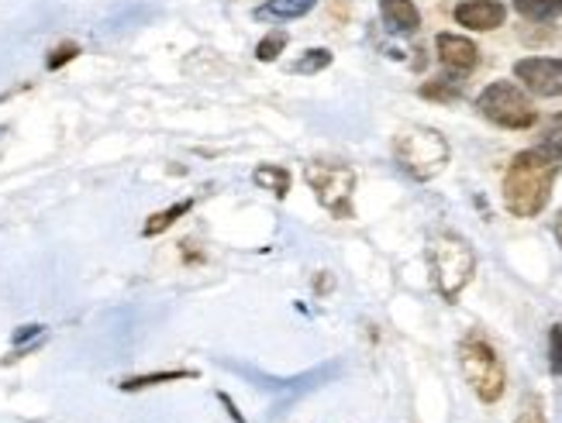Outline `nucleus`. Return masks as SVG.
I'll return each instance as SVG.
<instances>
[{"mask_svg": "<svg viewBox=\"0 0 562 423\" xmlns=\"http://www.w3.org/2000/svg\"><path fill=\"white\" fill-rule=\"evenodd\" d=\"M555 180L559 159H552L542 148L518 152L504 172V207L515 217H539L549 207Z\"/></svg>", "mask_w": 562, "mask_h": 423, "instance_id": "f257e3e1", "label": "nucleus"}, {"mask_svg": "<svg viewBox=\"0 0 562 423\" xmlns=\"http://www.w3.org/2000/svg\"><path fill=\"white\" fill-rule=\"evenodd\" d=\"M473 268H476V255L467 238L446 231L428 241V272H431L435 289L442 293V300L449 304L459 300V293L473 279Z\"/></svg>", "mask_w": 562, "mask_h": 423, "instance_id": "f03ea898", "label": "nucleus"}, {"mask_svg": "<svg viewBox=\"0 0 562 423\" xmlns=\"http://www.w3.org/2000/svg\"><path fill=\"white\" fill-rule=\"evenodd\" d=\"M394 159L411 180L428 183L449 165V141L442 138V132L414 124L394 138Z\"/></svg>", "mask_w": 562, "mask_h": 423, "instance_id": "7ed1b4c3", "label": "nucleus"}, {"mask_svg": "<svg viewBox=\"0 0 562 423\" xmlns=\"http://www.w3.org/2000/svg\"><path fill=\"white\" fill-rule=\"evenodd\" d=\"M459 365L467 376L470 389L480 396L483 403H497L507 389V368L501 355L491 347V341H483L480 334H470L459 344Z\"/></svg>", "mask_w": 562, "mask_h": 423, "instance_id": "20e7f679", "label": "nucleus"}, {"mask_svg": "<svg viewBox=\"0 0 562 423\" xmlns=\"http://www.w3.org/2000/svg\"><path fill=\"white\" fill-rule=\"evenodd\" d=\"M476 111L491 124L507 128V132H525L539 121V111H535V104L525 96V90L507 83V80H497V83L486 87L476 96Z\"/></svg>", "mask_w": 562, "mask_h": 423, "instance_id": "39448f33", "label": "nucleus"}, {"mask_svg": "<svg viewBox=\"0 0 562 423\" xmlns=\"http://www.w3.org/2000/svg\"><path fill=\"white\" fill-rule=\"evenodd\" d=\"M304 180L314 190L317 204H322L331 217H352V190H356V172L338 162H311L304 169Z\"/></svg>", "mask_w": 562, "mask_h": 423, "instance_id": "423d86ee", "label": "nucleus"}, {"mask_svg": "<svg viewBox=\"0 0 562 423\" xmlns=\"http://www.w3.org/2000/svg\"><path fill=\"white\" fill-rule=\"evenodd\" d=\"M515 77L535 96H562V59H521Z\"/></svg>", "mask_w": 562, "mask_h": 423, "instance_id": "0eeeda50", "label": "nucleus"}, {"mask_svg": "<svg viewBox=\"0 0 562 423\" xmlns=\"http://www.w3.org/2000/svg\"><path fill=\"white\" fill-rule=\"evenodd\" d=\"M435 48H438V59H442V66L452 72V77H467V72H473L480 66V48L462 35H449V32L438 35Z\"/></svg>", "mask_w": 562, "mask_h": 423, "instance_id": "6e6552de", "label": "nucleus"}, {"mask_svg": "<svg viewBox=\"0 0 562 423\" xmlns=\"http://www.w3.org/2000/svg\"><path fill=\"white\" fill-rule=\"evenodd\" d=\"M456 21L462 28H473V32H494L504 24L507 18V8L501 0H462V4L452 11Z\"/></svg>", "mask_w": 562, "mask_h": 423, "instance_id": "1a4fd4ad", "label": "nucleus"}, {"mask_svg": "<svg viewBox=\"0 0 562 423\" xmlns=\"http://www.w3.org/2000/svg\"><path fill=\"white\" fill-rule=\"evenodd\" d=\"M380 14L386 28L397 35H414L422 28V14L414 8V0H380Z\"/></svg>", "mask_w": 562, "mask_h": 423, "instance_id": "9d476101", "label": "nucleus"}, {"mask_svg": "<svg viewBox=\"0 0 562 423\" xmlns=\"http://www.w3.org/2000/svg\"><path fill=\"white\" fill-rule=\"evenodd\" d=\"M311 8H314V0H266L262 8H256V18L293 21V18H304Z\"/></svg>", "mask_w": 562, "mask_h": 423, "instance_id": "9b49d317", "label": "nucleus"}, {"mask_svg": "<svg viewBox=\"0 0 562 423\" xmlns=\"http://www.w3.org/2000/svg\"><path fill=\"white\" fill-rule=\"evenodd\" d=\"M515 11L528 21H552L562 14V0H515Z\"/></svg>", "mask_w": 562, "mask_h": 423, "instance_id": "f8f14e48", "label": "nucleus"}, {"mask_svg": "<svg viewBox=\"0 0 562 423\" xmlns=\"http://www.w3.org/2000/svg\"><path fill=\"white\" fill-rule=\"evenodd\" d=\"M256 183L266 186V190H273L277 196H286V190H290V176H286V169H280V165L256 169Z\"/></svg>", "mask_w": 562, "mask_h": 423, "instance_id": "ddd939ff", "label": "nucleus"}, {"mask_svg": "<svg viewBox=\"0 0 562 423\" xmlns=\"http://www.w3.org/2000/svg\"><path fill=\"white\" fill-rule=\"evenodd\" d=\"M190 210V201H183V204H173V207H169V210H162V214H153L149 217V224H145V235H162L166 228H173V220L177 217H183Z\"/></svg>", "mask_w": 562, "mask_h": 423, "instance_id": "4468645a", "label": "nucleus"}, {"mask_svg": "<svg viewBox=\"0 0 562 423\" xmlns=\"http://www.w3.org/2000/svg\"><path fill=\"white\" fill-rule=\"evenodd\" d=\"M422 96H428V101L452 104V101H459V96H462V87L456 80H431V83L422 87Z\"/></svg>", "mask_w": 562, "mask_h": 423, "instance_id": "2eb2a0df", "label": "nucleus"}, {"mask_svg": "<svg viewBox=\"0 0 562 423\" xmlns=\"http://www.w3.org/2000/svg\"><path fill=\"white\" fill-rule=\"evenodd\" d=\"M542 152H549L552 159H562V114H555L546 128H542Z\"/></svg>", "mask_w": 562, "mask_h": 423, "instance_id": "dca6fc26", "label": "nucleus"}, {"mask_svg": "<svg viewBox=\"0 0 562 423\" xmlns=\"http://www.w3.org/2000/svg\"><path fill=\"white\" fill-rule=\"evenodd\" d=\"M325 66H331V53L328 48H311V53H304V59L293 66L297 72H322Z\"/></svg>", "mask_w": 562, "mask_h": 423, "instance_id": "f3484780", "label": "nucleus"}, {"mask_svg": "<svg viewBox=\"0 0 562 423\" xmlns=\"http://www.w3.org/2000/svg\"><path fill=\"white\" fill-rule=\"evenodd\" d=\"M286 48V35L283 32H277V35H270V38H262L259 42V48H256V56L262 59V62H273L280 53Z\"/></svg>", "mask_w": 562, "mask_h": 423, "instance_id": "a211bd4d", "label": "nucleus"}, {"mask_svg": "<svg viewBox=\"0 0 562 423\" xmlns=\"http://www.w3.org/2000/svg\"><path fill=\"white\" fill-rule=\"evenodd\" d=\"M549 368L555 376H562V328L559 323L549 331Z\"/></svg>", "mask_w": 562, "mask_h": 423, "instance_id": "6ab92c4d", "label": "nucleus"}, {"mask_svg": "<svg viewBox=\"0 0 562 423\" xmlns=\"http://www.w3.org/2000/svg\"><path fill=\"white\" fill-rule=\"evenodd\" d=\"M193 371H162V376H142L125 382V389H142V386H156V382H177V379H190Z\"/></svg>", "mask_w": 562, "mask_h": 423, "instance_id": "aec40b11", "label": "nucleus"}, {"mask_svg": "<svg viewBox=\"0 0 562 423\" xmlns=\"http://www.w3.org/2000/svg\"><path fill=\"white\" fill-rule=\"evenodd\" d=\"M518 423H546V410H542V400H539V396H528V400L521 403Z\"/></svg>", "mask_w": 562, "mask_h": 423, "instance_id": "412c9836", "label": "nucleus"}, {"mask_svg": "<svg viewBox=\"0 0 562 423\" xmlns=\"http://www.w3.org/2000/svg\"><path fill=\"white\" fill-rule=\"evenodd\" d=\"M72 56H77V45H63L59 53L48 59V69H56V66H63V62H69Z\"/></svg>", "mask_w": 562, "mask_h": 423, "instance_id": "4be33fe9", "label": "nucleus"}, {"mask_svg": "<svg viewBox=\"0 0 562 423\" xmlns=\"http://www.w3.org/2000/svg\"><path fill=\"white\" fill-rule=\"evenodd\" d=\"M552 231H555V241L562 244V210L555 214V224H552Z\"/></svg>", "mask_w": 562, "mask_h": 423, "instance_id": "5701e85b", "label": "nucleus"}]
</instances>
